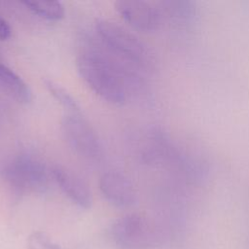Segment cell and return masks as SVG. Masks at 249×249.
<instances>
[{
	"mask_svg": "<svg viewBox=\"0 0 249 249\" xmlns=\"http://www.w3.org/2000/svg\"><path fill=\"white\" fill-rule=\"evenodd\" d=\"M77 69L84 82L102 99L121 105L126 100V87L121 73L103 56L85 53L78 56Z\"/></svg>",
	"mask_w": 249,
	"mask_h": 249,
	"instance_id": "cell-1",
	"label": "cell"
},
{
	"mask_svg": "<svg viewBox=\"0 0 249 249\" xmlns=\"http://www.w3.org/2000/svg\"><path fill=\"white\" fill-rule=\"evenodd\" d=\"M110 236L119 249H153L162 243L160 231L139 213H130L114 221Z\"/></svg>",
	"mask_w": 249,
	"mask_h": 249,
	"instance_id": "cell-2",
	"label": "cell"
},
{
	"mask_svg": "<svg viewBox=\"0 0 249 249\" xmlns=\"http://www.w3.org/2000/svg\"><path fill=\"white\" fill-rule=\"evenodd\" d=\"M6 182L19 193L43 192L49 182L45 164L37 157L23 153L12 158L3 168Z\"/></svg>",
	"mask_w": 249,
	"mask_h": 249,
	"instance_id": "cell-3",
	"label": "cell"
},
{
	"mask_svg": "<svg viewBox=\"0 0 249 249\" xmlns=\"http://www.w3.org/2000/svg\"><path fill=\"white\" fill-rule=\"evenodd\" d=\"M96 31L114 53L139 66L148 64L150 56L146 46L122 25L108 19H100L96 22Z\"/></svg>",
	"mask_w": 249,
	"mask_h": 249,
	"instance_id": "cell-4",
	"label": "cell"
},
{
	"mask_svg": "<svg viewBox=\"0 0 249 249\" xmlns=\"http://www.w3.org/2000/svg\"><path fill=\"white\" fill-rule=\"evenodd\" d=\"M61 130L68 145L80 156L96 159L101 155L102 147L97 134L80 114H66L61 121Z\"/></svg>",
	"mask_w": 249,
	"mask_h": 249,
	"instance_id": "cell-5",
	"label": "cell"
},
{
	"mask_svg": "<svg viewBox=\"0 0 249 249\" xmlns=\"http://www.w3.org/2000/svg\"><path fill=\"white\" fill-rule=\"evenodd\" d=\"M115 8L124 20L143 32L157 29L161 21L160 10L145 1L120 0L115 2Z\"/></svg>",
	"mask_w": 249,
	"mask_h": 249,
	"instance_id": "cell-6",
	"label": "cell"
},
{
	"mask_svg": "<svg viewBox=\"0 0 249 249\" xmlns=\"http://www.w3.org/2000/svg\"><path fill=\"white\" fill-rule=\"evenodd\" d=\"M99 188L103 196L114 206L127 208L136 202L137 196L133 184L118 171H107L102 174Z\"/></svg>",
	"mask_w": 249,
	"mask_h": 249,
	"instance_id": "cell-7",
	"label": "cell"
},
{
	"mask_svg": "<svg viewBox=\"0 0 249 249\" xmlns=\"http://www.w3.org/2000/svg\"><path fill=\"white\" fill-rule=\"evenodd\" d=\"M52 176L65 196L81 208L89 209L92 204V195L87 185L76 173L61 165L52 168Z\"/></svg>",
	"mask_w": 249,
	"mask_h": 249,
	"instance_id": "cell-8",
	"label": "cell"
},
{
	"mask_svg": "<svg viewBox=\"0 0 249 249\" xmlns=\"http://www.w3.org/2000/svg\"><path fill=\"white\" fill-rule=\"evenodd\" d=\"M0 88L19 103L27 104L32 100V92L25 82L18 74L1 62Z\"/></svg>",
	"mask_w": 249,
	"mask_h": 249,
	"instance_id": "cell-9",
	"label": "cell"
},
{
	"mask_svg": "<svg viewBox=\"0 0 249 249\" xmlns=\"http://www.w3.org/2000/svg\"><path fill=\"white\" fill-rule=\"evenodd\" d=\"M22 4L34 15L48 20H59L64 17V7L58 1H24Z\"/></svg>",
	"mask_w": 249,
	"mask_h": 249,
	"instance_id": "cell-10",
	"label": "cell"
},
{
	"mask_svg": "<svg viewBox=\"0 0 249 249\" xmlns=\"http://www.w3.org/2000/svg\"><path fill=\"white\" fill-rule=\"evenodd\" d=\"M46 88L48 89L49 92L52 94V96L65 109L69 111V113H75L80 114V107L78 103L75 101V99L72 97V95L60 85L57 83L52 81V80H46L45 81Z\"/></svg>",
	"mask_w": 249,
	"mask_h": 249,
	"instance_id": "cell-11",
	"label": "cell"
},
{
	"mask_svg": "<svg viewBox=\"0 0 249 249\" xmlns=\"http://www.w3.org/2000/svg\"><path fill=\"white\" fill-rule=\"evenodd\" d=\"M26 249H62L47 233L37 231L29 234L26 240Z\"/></svg>",
	"mask_w": 249,
	"mask_h": 249,
	"instance_id": "cell-12",
	"label": "cell"
},
{
	"mask_svg": "<svg viewBox=\"0 0 249 249\" xmlns=\"http://www.w3.org/2000/svg\"><path fill=\"white\" fill-rule=\"evenodd\" d=\"M11 33L12 30L9 23L2 17H0V40H7L10 38Z\"/></svg>",
	"mask_w": 249,
	"mask_h": 249,
	"instance_id": "cell-13",
	"label": "cell"
}]
</instances>
